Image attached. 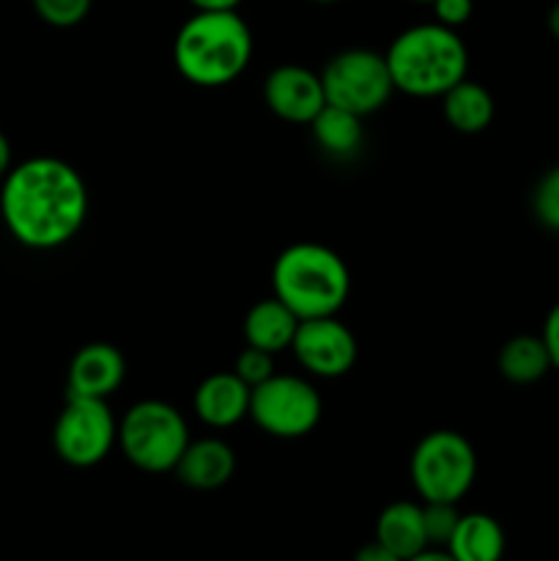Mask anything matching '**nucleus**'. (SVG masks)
Returning a JSON list of instances; mask_svg holds the SVG:
<instances>
[{
	"instance_id": "1",
	"label": "nucleus",
	"mask_w": 559,
	"mask_h": 561,
	"mask_svg": "<svg viewBox=\"0 0 559 561\" xmlns=\"http://www.w3.org/2000/svg\"><path fill=\"white\" fill-rule=\"evenodd\" d=\"M0 214L27 250H58L82 230L88 186L80 170L58 157H31L14 164L0 186Z\"/></svg>"
},
{
	"instance_id": "2",
	"label": "nucleus",
	"mask_w": 559,
	"mask_h": 561,
	"mask_svg": "<svg viewBox=\"0 0 559 561\" xmlns=\"http://www.w3.org/2000/svg\"><path fill=\"white\" fill-rule=\"evenodd\" d=\"M252 31L239 11H195L173 38V64L197 88L239 80L252 60Z\"/></svg>"
},
{
	"instance_id": "3",
	"label": "nucleus",
	"mask_w": 559,
	"mask_h": 561,
	"mask_svg": "<svg viewBox=\"0 0 559 561\" xmlns=\"http://www.w3.org/2000/svg\"><path fill=\"white\" fill-rule=\"evenodd\" d=\"M392 75L395 91L417 99L444 96L453 85L466 80L469 49L458 31L438 22H420L392 38L384 53Z\"/></svg>"
},
{
	"instance_id": "4",
	"label": "nucleus",
	"mask_w": 559,
	"mask_h": 561,
	"mask_svg": "<svg viewBox=\"0 0 559 561\" xmlns=\"http://www.w3.org/2000/svg\"><path fill=\"white\" fill-rule=\"evenodd\" d=\"M272 288L299 321L338 316L351 296V272L332 247L296 241L274 261Z\"/></svg>"
},
{
	"instance_id": "5",
	"label": "nucleus",
	"mask_w": 559,
	"mask_h": 561,
	"mask_svg": "<svg viewBox=\"0 0 559 561\" xmlns=\"http://www.w3.org/2000/svg\"><path fill=\"white\" fill-rule=\"evenodd\" d=\"M190 442L184 414L164 400H140L118 422L121 453L146 474L175 471Z\"/></svg>"
},
{
	"instance_id": "6",
	"label": "nucleus",
	"mask_w": 559,
	"mask_h": 561,
	"mask_svg": "<svg viewBox=\"0 0 559 561\" xmlns=\"http://www.w3.org/2000/svg\"><path fill=\"white\" fill-rule=\"evenodd\" d=\"M411 482L422 502L458 504L477 477V453L458 431H431L411 453Z\"/></svg>"
},
{
	"instance_id": "7",
	"label": "nucleus",
	"mask_w": 559,
	"mask_h": 561,
	"mask_svg": "<svg viewBox=\"0 0 559 561\" xmlns=\"http://www.w3.org/2000/svg\"><path fill=\"white\" fill-rule=\"evenodd\" d=\"M327 104L349 110L354 115H373L395 93L387 58L376 49L351 47L332 55L321 71Z\"/></svg>"
},
{
	"instance_id": "8",
	"label": "nucleus",
	"mask_w": 559,
	"mask_h": 561,
	"mask_svg": "<svg viewBox=\"0 0 559 561\" xmlns=\"http://www.w3.org/2000/svg\"><path fill=\"white\" fill-rule=\"evenodd\" d=\"M323 400L310 381L299 376L274 373L269 381L252 389L250 420L274 438H301L321 422Z\"/></svg>"
},
{
	"instance_id": "9",
	"label": "nucleus",
	"mask_w": 559,
	"mask_h": 561,
	"mask_svg": "<svg viewBox=\"0 0 559 561\" xmlns=\"http://www.w3.org/2000/svg\"><path fill=\"white\" fill-rule=\"evenodd\" d=\"M115 444H118V422L107 400L66 394V405L53 431L55 455L75 469H91L113 453Z\"/></svg>"
},
{
	"instance_id": "10",
	"label": "nucleus",
	"mask_w": 559,
	"mask_h": 561,
	"mask_svg": "<svg viewBox=\"0 0 559 561\" xmlns=\"http://www.w3.org/2000/svg\"><path fill=\"white\" fill-rule=\"evenodd\" d=\"M296 362L318 378H340L354 367L356 337L338 316L307 318L290 343Z\"/></svg>"
},
{
	"instance_id": "11",
	"label": "nucleus",
	"mask_w": 559,
	"mask_h": 561,
	"mask_svg": "<svg viewBox=\"0 0 559 561\" xmlns=\"http://www.w3.org/2000/svg\"><path fill=\"white\" fill-rule=\"evenodd\" d=\"M263 102L288 124H310L327 104L321 75L299 64H283L263 80Z\"/></svg>"
},
{
	"instance_id": "12",
	"label": "nucleus",
	"mask_w": 559,
	"mask_h": 561,
	"mask_svg": "<svg viewBox=\"0 0 559 561\" xmlns=\"http://www.w3.org/2000/svg\"><path fill=\"white\" fill-rule=\"evenodd\" d=\"M126 378V359L113 343H88L75 354L69 365L66 389L71 398L107 400L121 389Z\"/></svg>"
},
{
	"instance_id": "13",
	"label": "nucleus",
	"mask_w": 559,
	"mask_h": 561,
	"mask_svg": "<svg viewBox=\"0 0 559 561\" xmlns=\"http://www.w3.org/2000/svg\"><path fill=\"white\" fill-rule=\"evenodd\" d=\"M250 400L252 389L230 373H212L203 378L195 389V414L203 425L214 427V431H225V427L239 425L244 416H250Z\"/></svg>"
},
{
	"instance_id": "14",
	"label": "nucleus",
	"mask_w": 559,
	"mask_h": 561,
	"mask_svg": "<svg viewBox=\"0 0 559 561\" xmlns=\"http://www.w3.org/2000/svg\"><path fill=\"white\" fill-rule=\"evenodd\" d=\"M175 474L186 488L195 491H217L228 485L236 474V453L223 438H197L181 455Z\"/></svg>"
},
{
	"instance_id": "15",
	"label": "nucleus",
	"mask_w": 559,
	"mask_h": 561,
	"mask_svg": "<svg viewBox=\"0 0 559 561\" xmlns=\"http://www.w3.org/2000/svg\"><path fill=\"white\" fill-rule=\"evenodd\" d=\"M299 318L290 307H285L277 296L263 299L250 307L244 318V343L252 348L269 351V354H280L288 351L299 329Z\"/></svg>"
},
{
	"instance_id": "16",
	"label": "nucleus",
	"mask_w": 559,
	"mask_h": 561,
	"mask_svg": "<svg viewBox=\"0 0 559 561\" xmlns=\"http://www.w3.org/2000/svg\"><path fill=\"white\" fill-rule=\"evenodd\" d=\"M376 540L403 561L431 548L425 520H422V504L392 502L389 507H384L376 520Z\"/></svg>"
},
{
	"instance_id": "17",
	"label": "nucleus",
	"mask_w": 559,
	"mask_h": 561,
	"mask_svg": "<svg viewBox=\"0 0 559 561\" xmlns=\"http://www.w3.org/2000/svg\"><path fill=\"white\" fill-rule=\"evenodd\" d=\"M504 548L507 540L502 524L486 513H469L460 515L444 551H449L455 561H502Z\"/></svg>"
},
{
	"instance_id": "18",
	"label": "nucleus",
	"mask_w": 559,
	"mask_h": 561,
	"mask_svg": "<svg viewBox=\"0 0 559 561\" xmlns=\"http://www.w3.org/2000/svg\"><path fill=\"white\" fill-rule=\"evenodd\" d=\"M442 113L447 126L460 135H480L491 126L497 104L491 91L475 80H460L442 96Z\"/></svg>"
},
{
	"instance_id": "19",
	"label": "nucleus",
	"mask_w": 559,
	"mask_h": 561,
	"mask_svg": "<svg viewBox=\"0 0 559 561\" xmlns=\"http://www.w3.org/2000/svg\"><path fill=\"white\" fill-rule=\"evenodd\" d=\"M312 140L327 157L351 159L360 153L365 142V129H362V115L340 110L334 104H323L321 113L310 121Z\"/></svg>"
},
{
	"instance_id": "20",
	"label": "nucleus",
	"mask_w": 559,
	"mask_h": 561,
	"mask_svg": "<svg viewBox=\"0 0 559 561\" xmlns=\"http://www.w3.org/2000/svg\"><path fill=\"white\" fill-rule=\"evenodd\" d=\"M497 367L510 383L526 387V383L540 381L554 365L543 337H537V334H515L499 351Z\"/></svg>"
},
{
	"instance_id": "21",
	"label": "nucleus",
	"mask_w": 559,
	"mask_h": 561,
	"mask_svg": "<svg viewBox=\"0 0 559 561\" xmlns=\"http://www.w3.org/2000/svg\"><path fill=\"white\" fill-rule=\"evenodd\" d=\"M422 520H425L427 546L431 548H447L449 537L455 535L460 513L458 504L453 502H425L422 504Z\"/></svg>"
},
{
	"instance_id": "22",
	"label": "nucleus",
	"mask_w": 559,
	"mask_h": 561,
	"mask_svg": "<svg viewBox=\"0 0 559 561\" xmlns=\"http://www.w3.org/2000/svg\"><path fill=\"white\" fill-rule=\"evenodd\" d=\"M532 211L537 222L551 233H559V168H551L532 192Z\"/></svg>"
},
{
	"instance_id": "23",
	"label": "nucleus",
	"mask_w": 559,
	"mask_h": 561,
	"mask_svg": "<svg viewBox=\"0 0 559 561\" xmlns=\"http://www.w3.org/2000/svg\"><path fill=\"white\" fill-rule=\"evenodd\" d=\"M33 11L42 22L53 27H75L91 14L93 0H31Z\"/></svg>"
},
{
	"instance_id": "24",
	"label": "nucleus",
	"mask_w": 559,
	"mask_h": 561,
	"mask_svg": "<svg viewBox=\"0 0 559 561\" xmlns=\"http://www.w3.org/2000/svg\"><path fill=\"white\" fill-rule=\"evenodd\" d=\"M233 373L247 383L250 389L261 387L263 381L274 376V354L261 348H252V345H244L239 356H236Z\"/></svg>"
},
{
	"instance_id": "25",
	"label": "nucleus",
	"mask_w": 559,
	"mask_h": 561,
	"mask_svg": "<svg viewBox=\"0 0 559 561\" xmlns=\"http://www.w3.org/2000/svg\"><path fill=\"white\" fill-rule=\"evenodd\" d=\"M431 9L433 14H436L433 22L458 31V27L466 25V22L471 20V14H475V0H433Z\"/></svg>"
},
{
	"instance_id": "26",
	"label": "nucleus",
	"mask_w": 559,
	"mask_h": 561,
	"mask_svg": "<svg viewBox=\"0 0 559 561\" xmlns=\"http://www.w3.org/2000/svg\"><path fill=\"white\" fill-rule=\"evenodd\" d=\"M543 343H546L548 356H551V365L559 370V301L548 310L546 323H543Z\"/></svg>"
},
{
	"instance_id": "27",
	"label": "nucleus",
	"mask_w": 559,
	"mask_h": 561,
	"mask_svg": "<svg viewBox=\"0 0 559 561\" xmlns=\"http://www.w3.org/2000/svg\"><path fill=\"white\" fill-rule=\"evenodd\" d=\"M354 561H403V559L395 557V553L389 551V548H384L378 540H373V542H367V546H362L360 551H356Z\"/></svg>"
},
{
	"instance_id": "28",
	"label": "nucleus",
	"mask_w": 559,
	"mask_h": 561,
	"mask_svg": "<svg viewBox=\"0 0 559 561\" xmlns=\"http://www.w3.org/2000/svg\"><path fill=\"white\" fill-rule=\"evenodd\" d=\"M195 11H236L241 0H186Z\"/></svg>"
},
{
	"instance_id": "29",
	"label": "nucleus",
	"mask_w": 559,
	"mask_h": 561,
	"mask_svg": "<svg viewBox=\"0 0 559 561\" xmlns=\"http://www.w3.org/2000/svg\"><path fill=\"white\" fill-rule=\"evenodd\" d=\"M11 168H14V164H11V142L9 137H5V131L0 129V181L5 179V173H9Z\"/></svg>"
},
{
	"instance_id": "30",
	"label": "nucleus",
	"mask_w": 559,
	"mask_h": 561,
	"mask_svg": "<svg viewBox=\"0 0 559 561\" xmlns=\"http://www.w3.org/2000/svg\"><path fill=\"white\" fill-rule=\"evenodd\" d=\"M406 561H455V559L449 557V551H444V548H425V551Z\"/></svg>"
},
{
	"instance_id": "31",
	"label": "nucleus",
	"mask_w": 559,
	"mask_h": 561,
	"mask_svg": "<svg viewBox=\"0 0 559 561\" xmlns=\"http://www.w3.org/2000/svg\"><path fill=\"white\" fill-rule=\"evenodd\" d=\"M546 22H548V33H551V36L559 42V0L551 5V9H548Z\"/></svg>"
},
{
	"instance_id": "32",
	"label": "nucleus",
	"mask_w": 559,
	"mask_h": 561,
	"mask_svg": "<svg viewBox=\"0 0 559 561\" xmlns=\"http://www.w3.org/2000/svg\"><path fill=\"white\" fill-rule=\"evenodd\" d=\"M310 3H321V5H332V3H340V0H310Z\"/></svg>"
},
{
	"instance_id": "33",
	"label": "nucleus",
	"mask_w": 559,
	"mask_h": 561,
	"mask_svg": "<svg viewBox=\"0 0 559 561\" xmlns=\"http://www.w3.org/2000/svg\"><path fill=\"white\" fill-rule=\"evenodd\" d=\"M414 3H425V5H431L433 0H414Z\"/></svg>"
}]
</instances>
